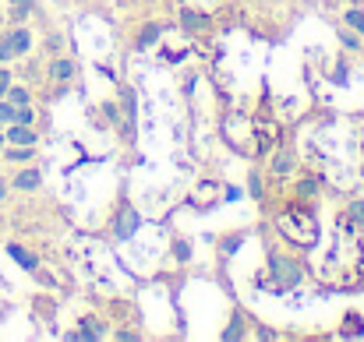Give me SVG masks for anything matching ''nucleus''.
<instances>
[{
    "label": "nucleus",
    "mask_w": 364,
    "mask_h": 342,
    "mask_svg": "<svg viewBox=\"0 0 364 342\" xmlns=\"http://www.w3.org/2000/svg\"><path fill=\"white\" fill-rule=\"evenodd\" d=\"M269 268H272V282H269L272 289H294L304 279V265L294 261V258H287V254H272Z\"/></svg>",
    "instance_id": "obj_1"
},
{
    "label": "nucleus",
    "mask_w": 364,
    "mask_h": 342,
    "mask_svg": "<svg viewBox=\"0 0 364 342\" xmlns=\"http://www.w3.org/2000/svg\"><path fill=\"white\" fill-rule=\"evenodd\" d=\"M244 240H247V233H244V229H230V233H220V236H216V254H220V261L234 258V254L241 250Z\"/></svg>",
    "instance_id": "obj_2"
},
{
    "label": "nucleus",
    "mask_w": 364,
    "mask_h": 342,
    "mask_svg": "<svg viewBox=\"0 0 364 342\" xmlns=\"http://www.w3.org/2000/svg\"><path fill=\"white\" fill-rule=\"evenodd\" d=\"M141 226V216H138V212H134V209H127V205H124L121 212H117V223H114V236H117V240H131V236H134V229Z\"/></svg>",
    "instance_id": "obj_3"
},
{
    "label": "nucleus",
    "mask_w": 364,
    "mask_h": 342,
    "mask_svg": "<svg viewBox=\"0 0 364 342\" xmlns=\"http://www.w3.org/2000/svg\"><path fill=\"white\" fill-rule=\"evenodd\" d=\"M68 339H107V325L100 318H82L75 332H68Z\"/></svg>",
    "instance_id": "obj_4"
},
{
    "label": "nucleus",
    "mask_w": 364,
    "mask_h": 342,
    "mask_svg": "<svg viewBox=\"0 0 364 342\" xmlns=\"http://www.w3.org/2000/svg\"><path fill=\"white\" fill-rule=\"evenodd\" d=\"M7 258H11L18 268H25V272H39V258H36L32 250H25L21 243H7Z\"/></svg>",
    "instance_id": "obj_5"
},
{
    "label": "nucleus",
    "mask_w": 364,
    "mask_h": 342,
    "mask_svg": "<svg viewBox=\"0 0 364 342\" xmlns=\"http://www.w3.org/2000/svg\"><path fill=\"white\" fill-rule=\"evenodd\" d=\"M4 39L11 43V50H14V57H25V53L32 50V32H28L25 25H18V28H11V32H7Z\"/></svg>",
    "instance_id": "obj_6"
},
{
    "label": "nucleus",
    "mask_w": 364,
    "mask_h": 342,
    "mask_svg": "<svg viewBox=\"0 0 364 342\" xmlns=\"http://www.w3.org/2000/svg\"><path fill=\"white\" fill-rule=\"evenodd\" d=\"M75 71H78V64H75V60H68V57H57V60L50 64V82H57V85H68V82L75 78Z\"/></svg>",
    "instance_id": "obj_7"
},
{
    "label": "nucleus",
    "mask_w": 364,
    "mask_h": 342,
    "mask_svg": "<svg viewBox=\"0 0 364 342\" xmlns=\"http://www.w3.org/2000/svg\"><path fill=\"white\" fill-rule=\"evenodd\" d=\"M4 138H7V145H36L39 141L28 123H7V134Z\"/></svg>",
    "instance_id": "obj_8"
},
{
    "label": "nucleus",
    "mask_w": 364,
    "mask_h": 342,
    "mask_svg": "<svg viewBox=\"0 0 364 342\" xmlns=\"http://www.w3.org/2000/svg\"><path fill=\"white\" fill-rule=\"evenodd\" d=\"M4 159L7 162H32L36 159V145H7L4 148Z\"/></svg>",
    "instance_id": "obj_9"
},
{
    "label": "nucleus",
    "mask_w": 364,
    "mask_h": 342,
    "mask_svg": "<svg viewBox=\"0 0 364 342\" xmlns=\"http://www.w3.org/2000/svg\"><path fill=\"white\" fill-rule=\"evenodd\" d=\"M159 35H163V25H159V21H149V25H141V32H138V43H134V46H138V50H149Z\"/></svg>",
    "instance_id": "obj_10"
},
{
    "label": "nucleus",
    "mask_w": 364,
    "mask_h": 342,
    "mask_svg": "<svg viewBox=\"0 0 364 342\" xmlns=\"http://www.w3.org/2000/svg\"><path fill=\"white\" fill-rule=\"evenodd\" d=\"M11 184H14L18 191H36V187L43 184V173H39V170H21Z\"/></svg>",
    "instance_id": "obj_11"
},
{
    "label": "nucleus",
    "mask_w": 364,
    "mask_h": 342,
    "mask_svg": "<svg viewBox=\"0 0 364 342\" xmlns=\"http://www.w3.org/2000/svg\"><path fill=\"white\" fill-rule=\"evenodd\" d=\"M36 11V0H11V11H7V18L14 21V25H21L28 14Z\"/></svg>",
    "instance_id": "obj_12"
},
{
    "label": "nucleus",
    "mask_w": 364,
    "mask_h": 342,
    "mask_svg": "<svg viewBox=\"0 0 364 342\" xmlns=\"http://www.w3.org/2000/svg\"><path fill=\"white\" fill-rule=\"evenodd\" d=\"M181 25H184L188 32H205V28H209V18H205L202 11H184Z\"/></svg>",
    "instance_id": "obj_13"
},
{
    "label": "nucleus",
    "mask_w": 364,
    "mask_h": 342,
    "mask_svg": "<svg viewBox=\"0 0 364 342\" xmlns=\"http://www.w3.org/2000/svg\"><path fill=\"white\" fill-rule=\"evenodd\" d=\"M4 99H7L11 106H28V103H32V92L21 89V85H11V89L4 92Z\"/></svg>",
    "instance_id": "obj_14"
},
{
    "label": "nucleus",
    "mask_w": 364,
    "mask_h": 342,
    "mask_svg": "<svg viewBox=\"0 0 364 342\" xmlns=\"http://www.w3.org/2000/svg\"><path fill=\"white\" fill-rule=\"evenodd\" d=\"M220 339H227V342L244 339V318H241V311L230 318V329H223V332H220Z\"/></svg>",
    "instance_id": "obj_15"
},
{
    "label": "nucleus",
    "mask_w": 364,
    "mask_h": 342,
    "mask_svg": "<svg viewBox=\"0 0 364 342\" xmlns=\"http://www.w3.org/2000/svg\"><path fill=\"white\" fill-rule=\"evenodd\" d=\"M191 254H195L191 240H188V236H173V258H177V261H191Z\"/></svg>",
    "instance_id": "obj_16"
},
{
    "label": "nucleus",
    "mask_w": 364,
    "mask_h": 342,
    "mask_svg": "<svg viewBox=\"0 0 364 342\" xmlns=\"http://www.w3.org/2000/svg\"><path fill=\"white\" fill-rule=\"evenodd\" d=\"M343 21H347V28H354V32H361L364 35V11L361 7H350V11L343 14Z\"/></svg>",
    "instance_id": "obj_17"
},
{
    "label": "nucleus",
    "mask_w": 364,
    "mask_h": 342,
    "mask_svg": "<svg viewBox=\"0 0 364 342\" xmlns=\"http://www.w3.org/2000/svg\"><path fill=\"white\" fill-rule=\"evenodd\" d=\"M347 219H350V226H354V229H364V202H350Z\"/></svg>",
    "instance_id": "obj_18"
},
{
    "label": "nucleus",
    "mask_w": 364,
    "mask_h": 342,
    "mask_svg": "<svg viewBox=\"0 0 364 342\" xmlns=\"http://www.w3.org/2000/svg\"><path fill=\"white\" fill-rule=\"evenodd\" d=\"M294 170V152H279V159L272 162V173H290Z\"/></svg>",
    "instance_id": "obj_19"
},
{
    "label": "nucleus",
    "mask_w": 364,
    "mask_h": 342,
    "mask_svg": "<svg viewBox=\"0 0 364 342\" xmlns=\"http://www.w3.org/2000/svg\"><path fill=\"white\" fill-rule=\"evenodd\" d=\"M14 114H18V106H11L7 99H0V127L4 123H14Z\"/></svg>",
    "instance_id": "obj_20"
},
{
    "label": "nucleus",
    "mask_w": 364,
    "mask_h": 342,
    "mask_svg": "<svg viewBox=\"0 0 364 342\" xmlns=\"http://www.w3.org/2000/svg\"><path fill=\"white\" fill-rule=\"evenodd\" d=\"M121 99H124V114H127V120H134V92H131V89H124Z\"/></svg>",
    "instance_id": "obj_21"
},
{
    "label": "nucleus",
    "mask_w": 364,
    "mask_h": 342,
    "mask_svg": "<svg viewBox=\"0 0 364 342\" xmlns=\"http://www.w3.org/2000/svg\"><path fill=\"white\" fill-rule=\"evenodd\" d=\"M14 123H36V114H32V106H18V114H14Z\"/></svg>",
    "instance_id": "obj_22"
},
{
    "label": "nucleus",
    "mask_w": 364,
    "mask_h": 342,
    "mask_svg": "<svg viewBox=\"0 0 364 342\" xmlns=\"http://www.w3.org/2000/svg\"><path fill=\"white\" fill-rule=\"evenodd\" d=\"M340 39H343V46H347V50H361V39H358L354 32H347V28H343V32H340Z\"/></svg>",
    "instance_id": "obj_23"
},
{
    "label": "nucleus",
    "mask_w": 364,
    "mask_h": 342,
    "mask_svg": "<svg viewBox=\"0 0 364 342\" xmlns=\"http://www.w3.org/2000/svg\"><path fill=\"white\" fill-rule=\"evenodd\" d=\"M247 191H251V198H262V177L258 173L247 177Z\"/></svg>",
    "instance_id": "obj_24"
},
{
    "label": "nucleus",
    "mask_w": 364,
    "mask_h": 342,
    "mask_svg": "<svg viewBox=\"0 0 364 342\" xmlns=\"http://www.w3.org/2000/svg\"><path fill=\"white\" fill-rule=\"evenodd\" d=\"M315 191H318V187H315V180H301V184H297V194H301V198H304V194L311 198Z\"/></svg>",
    "instance_id": "obj_25"
},
{
    "label": "nucleus",
    "mask_w": 364,
    "mask_h": 342,
    "mask_svg": "<svg viewBox=\"0 0 364 342\" xmlns=\"http://www.w3.org/2000/svg\"><path fill=\"white\" fill-rule=\"evenodd\" d=\"M7 60H14V50H11L7 39H0V64H7Z\"/></svg>",
    "instance_id": "obj_26"
},
{
    "label": "nucleus",
    "mask_w": 364,
    "mask_h": 342,
    "mask_svg": "<svg viewBox=\"0 0 364 342\" xmlns=\"http://www.w3.org/2000/svg\"><path fill=\"white\" fill-rule=\"evenodd\" d=\"M11 89V71L7 67H0V99H4V92Z\"/></svg>",
    "instance_id": "obj_27"
},
{
    "label": "nucleus",
    "mask_w": 364,
    "mask_h": 342,
    "mask_svg": "<svg viewBox=\"0 0 364 342\" xmlns=\"http://www.w3.org/2000/svg\"><path fill=\"white\" fill-rule=\"evenodd\" d=\"M347 332H358V314H347Z\"/></svg>",
    "instance_id": "obj_28"
},
{
    "label": "nucleus",
    "mask_w": 364,
    "mask_h": 342,
    "mask_svg": "<svg viewBox=\"0 0 364 342\" xmlns=\"http://www.w3.org/2000/svg\"><path fill=\"white\" fill-rule=\"evenodd\" d=\"M4 198H7V184L0 180V202H4Z\"/></svg>",
    "instance_id": "obj_29"
},
{
    "label": "nucleus",
    "mask_w": 364,
    "mask_h": 342,
    "mask_svg": "<svg viewBox=\"0 0 364 342\" xmlns=\"http://www.w3.org/2000/svg\"><path fill=\"white\" fill-rule=\"evenodd\" d=\"M4 145H7V138H4V134H0V152H4Z\"/></svg>",
    "instance_id": "obj_30"
}]
</instances>
